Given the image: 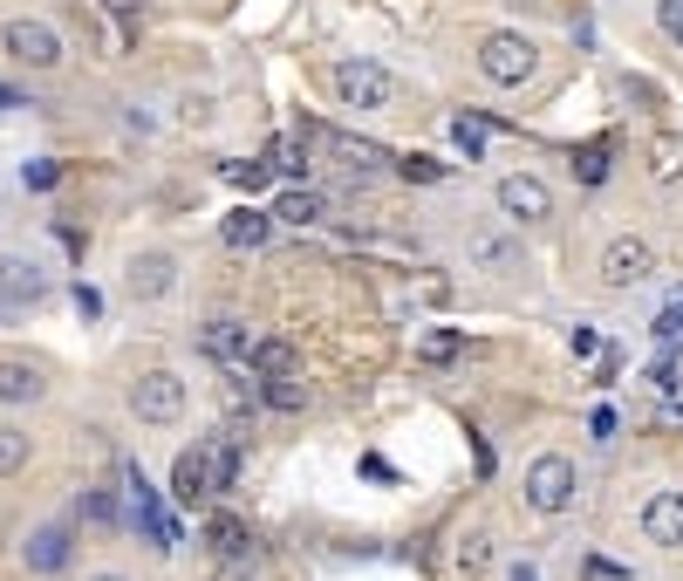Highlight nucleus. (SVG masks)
I'll return each mask as SVG.
<instances>
[{
    "label": "nucleus",
    "instance_id": "1",
    "mask_svg": "<svg viewBox=\"0 0 683 581\" xmlns=\"http://www.w3.org/2000/svg\"><path fill=\"white\" fill-rule=\"evenodd\" d=\"M534 69H540V49L527 34H486V49H478V75L499 83V90H519Z\"/></svg>",
    "mask_w": 683,
    "mask_h": 581
},
{
    "label": "nucleus",
    "instance_id": "2",
    "mask_svg": "<svg viewBox=\"0 0 683 581\" xmlns=\"http://www.w3.org/2000/svg\"><path fill=\"white\" fill-rule=\"evenodd\" d=\"M335 96L349 103V110H390L396 103V75L390 69H376V62H335Z\"/></svg>",
    "mask_w": 683,
    "mask_h": 581
},
{
    "label": "nucleus",
    "instance_id": "3",
    "mask_svg": "<svg viewBox=\"0 0 683 581\" xmlns=\"http://www.w3.org/2000/svg\"><path fill=\"white\" fill-rule=\"evenodd\" d=\"M527 499H534V513H568V499H575V465L547 452L534 458V473H527Z\"/></svg>",
    "mask_w": 683,
    "mask_h": 581
},
{
    "label": "nucleus",
    "instance_id": "4",
    "mask_svg": "<svg viewBox=\"0 0 683 581\" xmlns=\"http://www.w3.org/2000/svg\"><path fill=\"white\" fill-rule=\"evenodd\" d=\"M131 411H137L144 424H172V417L185 411V383H178L172 370H151V376H137V383H131Z\"/></svg>",
    "mask_w": 683,
    "mask_h": 581
},
{
    "label": "nucleus",
    "instance_id": "5",
    "mask_svg": "<svg viewBox=\"0 0 683 581\" xmlns=\"http://www.w3.org/2000/svg\"><path fill=\"white\" fill-rule=\"evenodd\" d=\"M656 274V253L650 240H635V232H622V240L601 247V281H615V288H635V281H650Z\"/></svg>",
    "mask_w": 683,
    "mask_h": 581
},
{
    "label": "nucleus",
    "instance_id": "6",
    "mask_svg": "<svg viewBox=\"0 0 683 581\" xmlns=\"http://www.w3.org/2000/svg\"><path fill=\"white\" fill-rule=\"evenodd\" d=\"M8 55L28 69H55L62 62V34L49 21H8Z\"/></svg>",
    "mask_w": 683,
    "mask_h": 581
},
{
    "label": "nucleus",
    "instance_id": "7",
    "mask_svg": "<svg viewBox=\"0 0 683 581\" xmlns=\"http://www.w3.org/2000/svg\"><path fill=\"white\" fill-rule=\"evenodd\" d=\"M172 499H178V507H198V499H213V445L178 452V465H172Z\"/></svg>",
    "mask_w": 683,
    "mask_h": 581
},
{
    "label": "nucleus",
    "instance_id": "8",
    "mask_svg": "<svg viewBox=\"0 0 683 581\" xmlns=\"http://www.w3.org/2000/svg\"><path fill=\"white\" fill-rule=\"evenodd\" d=\"M499 212L519 219V226H527V219H547V212H553V191H547L540 178H527V172H513V178H499Z\"/></svg>",
    "mask_w": 683,
    "mask_h": 581
},
{
    "label": "nucleus",
    "instance_id": "9",
    "mask_svg": "<svg viewBox=\"0 0 683 581\" xmlns=\"http://www.w3.org/2000/svg\"><path fill=\"white\" fill-rule=\"evenodd\" d=\"M124 492L137 499V520L151 527L157 548H178V520H172L165 507H157V492H151V479H144V465H131V473H124Z\"/></svg>",
    "mask_w": 683,
    "mask_h": 581
},
{
    "label": "nucleus",
    "instance_id": "10",
    "mask_svg": "<svg viewBox=\"0 0 683 581\" xmlns=\"http://www.w3.org/2000/svg\"><path fill=\"white\" fill-rule=\"evenodd\" d=\"M198 342H206V356L226 363V370H239V363H247V349H253L247 322H232V315H213L206 329H198Z\"/></svg>",
    "mask_w": 683,
    "mask_h": 581
},
{
    "label": "nucleus",
    "instance_id": "11",
    "mask_svg": "<svg viewBox=\"0 0 683 581\" xmlns=\"http://www.w3.org/2000/svg\"><path fill=\"white\" fill-rule=\"evenodd\" d=\"M642 533H650L656 548H683V492H656L650 507H642Z\"/></svg>",
    "mask_w": 683,
    "mask_h": 581
},
{
    "label": "nucleus",
    "instance_id": "12",
    "mask_svg": "<svg viewBox=\"0 0 683 581\" xmlns=\"http://www.w3.org/2000/svg\"><path fill=\"white\" fill-rule=\"evenodd\" d=\"M172 253H137L131 260V294H144V301H157V294H172Z\"/></svg>",
    "mask_w": 683,
    "mask_h": 581
},
{
    "label": "nucleus",
    "instance_id": "13",
    "mask_svg": "<svg viewBox=\"0 0 683 581\" xmlns=\"http://www.w3.org/2000/svg\"><path fill=\"white\" fill-rule=\"evenodd\" d=\"M226 247H239V253H253V247H267V232H273V212H253V206H239L226 226Z\"/></svg>",
    "mask_w": 683,
    "mask_h": 581
},
{
    "label": "nucleus",
    "instance_id": "14",
    "mask_svg": "<svg viewBox=\"0 0 683 581\" xmlns=\"http://www.w3.org/2000/svg\"><path fill=\"white\" fill-rule=\"evenodd\" d=\"M239 370H247V376H294V342L267 335V342L247 349V363H239Z\"/></svg>",
    "mask_w": 683,
    "mask_h": 581
},
{
    "label": "nucleus",
    "instance_id": "15",
    "mask_svg": "<svg viewBox=\"0 0 683 581\" xmlns=\"http://www.w3.org/2000/svg\"><path fill=\"white\" fill-rule=\"evenodd\" d=\"M28 568L34 574H62L69 568V527H42L28 540Z\"/></svg>",
    "mask_w": 683,
    "mask_h": 581
},
{
    "label": "nucleus",
    "instance_id": "16",
    "mask_svg": "<svg viewBox=\"0 0 683 581\" xmlns=\"http://www.w3.org/2000/svg\"><path fill=\"white\" fill-rule=\"evenodd\" d=\"M42 288H49V281L34 274L28 260H0V301H14V308H21V301H42Z\"/></svg>",
    "mask_w": 683,
    "mask_h": 581
},
{
    "label": "nucleus",
    "instance_id": "17",
    "mask_svg": "<svg viewBox=\"0 0 683 581\" xmlns=\"http://www.w3.org/2000/svg\"><path fill=\"white\" fill-rule=\"evenodd\" d=\"M42 397V370L34 363H0V404H34Z\"/></svg>",
    "mask_w": 683,
    "mask_h": 581
},
{
    "label": "nucleus",
    "instance_id": "18",
    "mask_svg": "<svg viewBox=\"0 0 683 581\" xmlns=\"http://www.w3.org/2000/svg\"><path fill=\"white\" fill-rule=\"evenodd\" d=\"M206 540H213V554H219V561H247V548H253V540H247V527H239L232 513H219V520L206 527Z\"/></svg>",
    "mask_w": 683,
    "mask_h": 581
},
{
    "label": "nucleus",
    "instance_id": "19",
    "mask_svg": "<svg viewBox=\"0 0 683 581\" xmlns=\"http://www.w3.org/2000/svg\"><path fill=\"white\" fill-rule=\"evenodd\" d=\"M239 479V438H213V492H226Z\"/></svg>",
    "mask_w": 683,
    "mask_h": 581
},
{
    "label": "nucleus",
    "instance_id": "20",
    "mask_svg": "<svg viewBox=\"0 0 683 581\" xmlns=\"http://www.w3.org/2000/svg\"><path fill=\"white\" fill-rule=\"evenodd\" d=\"M273 219H288V226H314V219H321V199H314V191H288V199L273 206Z\"/></svg>",
    "mask_w": 683,
    "mask_h": 581
},
{
    "label": "nucleus",
    "instance_id": "21",
    "mask_svg": "<svg viewBox=\"0 0 683 581\" xmlns=\"http://www.w3.org/2000/svg\"><path fill=\"white\" fill-rule=\"evenodd\" d=\"M267 172H280V178H301V172H308V137H294V144H273Z\"/></svg>",
    "mask_w": 683,
    "mask_h": 581
},
{
    "label": "nucleus",
    "instance_id": "22",
    "mask_svg": "<svg viewBox=\"0 0 683 581\" xmlns=\"http://www.w3.org/2000/svg\"><path fill=\"white\" fill-rule=\"evenodd\" d=\"M28 465V432H14V424H0V479L21 473Z\"/></svg>",
    "mask_w": 683,
    "mask_h": 581
},
{
    "label": "nucleus",
    "instance_id": "23",
    "mask_svg": "<svg viewBox=\"0 0 683 581\" xmlns=\"http://www.w3.org/2000/svg\"><path fill=\"white\" fill-rule=\"evenodd\" d=\"M575 178H581V185H601V178H609V151L581 144V151H575Z\"/></svg>",
    "mask_w": 683,
    "mask_h": 581
},
{
    "label": "nucleus",
    "instance_id": "24",
    "mask_svg": "<svg viewBox=\"0 0 683 581\" xmlns=\"http://www.w3.org/2000/svg\"><path fill=\"white\" fill-rule=\"evenodd\" d=\"M267 404H273V411H301V404H308V391H301L294 376H267Z\"/></svg>",
    "mask_w": 683,
    "mask_h": 581
},
{
    "label": "nucleus",
    "instance_id": "25",
    "mask_svg": "<svg viewBox=\"0 0 683 581\" xmlns=\"http://www.w3.org/2000/svg\"><path fill=\"white\" fill-rule=\"evenodd\" d=\"M458 356V329H431L424 335V363H452Z\"/></svg>",
    "mask_w": 683,
    "mask_h": 581
},
{
    "label": "nucleus",
    "instance_id": "26",
    "mask_svg": "<svg viewBox=\"0 0 683 581\" xmlns=\"http://www.w3.org/2000/svg\"><path fill=\"white\" fill-rule=\"evenodd\" d=\"M452 137H458V151H465V158H478V151H486V124H478V116H458V124H452Z\"/></svg>",
    "mask_w": 683,
    "mask_h": 581
},
{
    "label": "nucleus",
    "instance_id": "27",
    "mask_svg": "<svg viewBox=\"0 0 683 581\" xmlns=\"http://www.w3.org/2000/svg\"><path fill=\"white\" fill-rule=\"evenodd\" d=\"M472 260H478V267H506V260H513V240H493V232H486V240H472Z\"/></svg>",
    "mask_w": 683,
    "mask_h": 581
},
{
    "label": "nucleus",
    "instance_id": "28",
    "mask_svg": "<svg viewBox=\"0 0 683 581\" xmlns=\"http://www.w3.org/2000/svg\"><path fill=\"white\" fill-rule=\"evenodd\" d=\"M83 513L96 527H116V492H83Z\"/></svg>",
    "mask_w": 683,
    "mask_h": 581
},
{
    "label": "nucleus",
    "instance_id": "29",
    "mask_svg": "<svg viewBox=\"0 0 683 581\" xmlns=\"http://www.w3.org/2000/svg\"><path fill=\"white\" fill-rule=\"evenodd\" d=\"M267 178H273L267 165H226V185H239V191H260Z\"/></svg>",
    "mask_w": 683,
    "mask_h": 581
},
{
    "label": "nucleus",
    "instance_id": "30",
    "mask_svg": "<svg viewBox=\"0 0 683 581\" xmlns=\"http://www.w3.org/2000/svg\"><path fill=\"white\" fill-rule=\"evenodd\" d=\"M21 178H28L34 191H49V185L62 178V165H55V158H34V165H21Z\"/></svg>",
    "mask_w": 683,
    "mask_h": 581
},
{
    "label": "nucleus",
    "instance_id": "31",
    "mask_svg": "<svg viewBox=\"0 0 683 581\" xmlns=\"http://www.w3.org/2000/svg\"><path fill=\"white\" fill-rule=\"evenodd\" d=\"M656 342H683V301H670L656 315Z\"/></svg>",
    "mask_w": 683,
    "mask_h": 581
},
{
    "label": "nucleus",
    "instance_id": "32",
    "mask_svg": "<svg viewBox=\"0 0 683 581\" xmlns=\"http://www.w3.org/2000/svg\"><path fill=\"white\" fill-rule=\"evenodd\" d=\"M486 548H493V540H478V533H472L465 548H458V568H465V574H478V568H486Z\"/></svg>",
    "mask_w": 683,
    "mask_h": 581
},
{
    "label": "nucleus",
    "instance_id": "33",
    "mask_svg": "<svg viewBox=\"0 0 683 581\" xmlns=\"http://www.w3.org/2000/svg\"><path fill=\"white\" fill-rule=\"evenodd\" d=\"M404 178H417V185H431V178H445V165H437V158H404Z\"/></svg>",
    "mask_w": 683,
    "mask_h": 581
},
{
    "label": "nucleus",
    "instance_id": "34",
    "mask_svg": "<svg viewBox=\"0 0 683 581\" xmlns=\"http://www.w3.org/2000/svg\"><path fill=\"white\" fill-rule=\"evenodd\" d=\"M656 14H663V34H676V42H683V0H663Z\"/></svg>",
    "mask_w": 683,
    "mask_h": 581
},
{
    "label": "nucleus",
    "instance_id": "35",
    "mask_svg": "<svg viewBox=\"0 0 683 581\" xmlns=\"http://www.w3.org/2000/svg\"><path fill=\"white\" fill-rule=\"evenodd\" d=\"M103 8H110V14H124V21H131V14L144 8V0H103Z\"/></svg>",
    "mask_w": 683,
    "mask_h": 581
},
{
    "label": "nucleus",
    "instance_id": "36",
    "mask_svg": "<svg viewBox=\"0 0 683 581\" xmlns=\"http://www.w3.org/2000/svg\"><path fill=\"white\" fill-rule=\"evenodd\" d=\"M513 581H534V568H527V561H519V568H513Z\"/></svg>",
    "mask_w": 683,
    "mask_h": 581
},
{
    "label": "nucleus",
    "instance_id": "37",
    "mask_svg": "<svg viewBox=\"0 0 683 581\" xmlns=\"http://www.w3.org/2000/svg\"><path fill=\"white\" fill-rule=\"evenodd\" d=\"M0 110H14V90H0Z\"/></svg>",
    "mask_w": 683,
    "mask_h": 581
},
{
    "label": "nucleus",
    "instance_id": "38",
    "mask_svg": "<svg viewBox=\"0 0 683 581\" xmlns=\"http://www.w3.org/2000/svg\"><path fill=\"white\" fill-rule=\"evenodd\" d=\"M96 581H124V574H96Z\"/></svg>",
    "mask_w": 683,
    "mask_h": 581
}]
</instances>
